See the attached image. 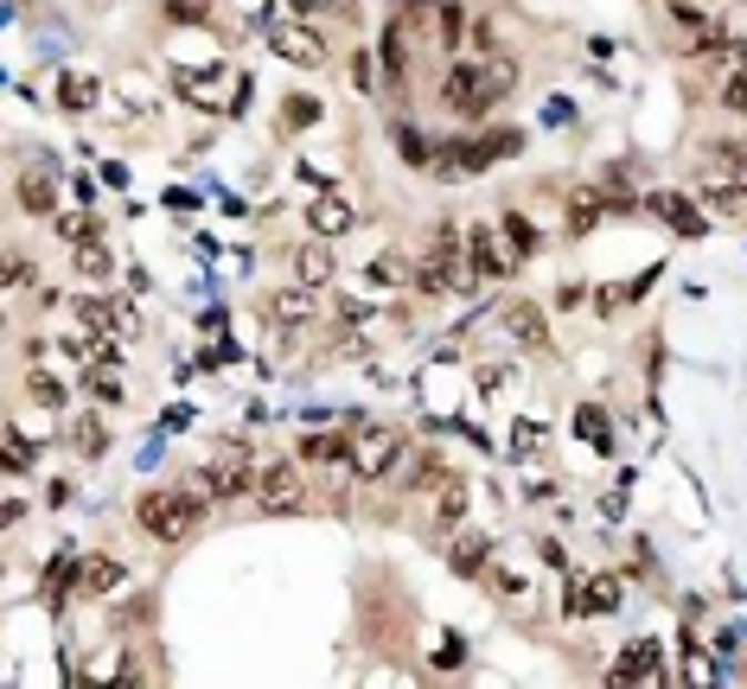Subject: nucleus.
Segmentation results:
<instances>
[{
	"instance_id": "f257e3e1",
	"label": "nucleus",
	"mask_w": 747,
	"mask_h": 689,
	"mask_svg": "<svg viewBox=\"0 0 747 689\" xmlns=\"http://www.w3.org/2000/svg\"><path fill=\"white\" fill-rule=\"evenodd\" d=\"M205 485H180V492H141L134 524L154 536V543H185V536L205 524Z\"/></svg>"
},
{
	"instance_id": "f03ea898",
	"label": "nucleus",
	"mask_w": 747,
	"mask_h": 689,
	"mask_svg": "<svg viewBox=\"0 0 747 689\" xmlns=\"http://www.w3.org/2000/svg\"><path fill=\"white\" fill-rule=\"evenodd\" d=\"M396 459H403V434L396 428H384V422L352 428V473L359 479H384V473H396Z\"/></svg>"
},
{
	"instance_id": "7ed1b4c3",
	"label": "nucleus",
	"mask_w": 747,
	"mask_h": 689,
	"mask_svg": "<svg viewBox=\"0 0 747 689\" xmlns=\"http://www.w3.org/2000/svg\"><path fill=\"white\" fill-rule=\"evenodd\" d=\"M256 505L269 510V517L301 510V466H294V459H275V466H262L256 473Z\"/></svg>"
},
{
	"instance_id": "20e7f679",
	"label": "nucleus",
	"mask_w": 747,
	"mask_h": 689,
	"mask_svg": "<svg viewBox=\"0 0 747 689\" xmlns=\"http://www.w3.org/2000/svg\"><path fill=\"white\" fill-rule=\"evenodd\" d=\"M466 262H473V275H480V281L512 275V255L498 250V230H492V224H473V230H466Z\"/></svg>"
},
{
	"instance_id": "39448f33",
	"label": "nucleus",
	"mask_w": 747,
	"mask_h": 689,
	"mask_svg": "<svg viewBox=\"0 0 747 689\" xmlns=\"http://www.w3.org/2000/svg\"><path fill=\"white\" fill-rule=\"evenodd\" d=\"M269 45L282 51V58H294L301 71H320V64H326V39L307 32V26H275V32H269Z\"/></svg>"
},
{
	"instance_id": "423d86ee",
	"label": "nucleus",
	"mask_w": 747,
	"mask_h": 689,
	"mask_svg": "<svg viewBox=\"0 0 747 689\" xmlns=\"http://www.w3.org/2000/svg\"><path fill=\"white\" fill-rule=\"evenodd\" d=\"M498 320H505V332H512L524 352H543V345H549V326H543V306L537 301H505Z\"/></svg>"
},
{
	"instance_id": "0eeeda50",
	"label": "nucleus",
	"mask_w": 747,
	"mask_h": 689,
	"mask_svg": "<svg viewBox=\"0 0 747 689\" xmlns=\"http://www.w3.org/2000/svg\"><path fill=\"white\" fill-rule=\"evenodd\" d=\"M192 485H205V498H243V492H256V473H250V466H231V459H218V466H205Z\"/></svg>"
},
{
	"instance_id": "6e6552de",
	"label": "nucleus",
	"mask_w": 747,
	"mask_h": 689,
	"mask_svg": "<svg viewBox=\"0 0 747 689\" xmlns=\"http://www.w3.org/2000/svg\"><path fill=\"white\" fill-rule=\"evenodd\" d=\"M600 217H607V185H575V192H568V230L588 236Z\"/></svg>"
},
{
	"instance_id": "1a4fd4ad",
	"label": "nucleus",
	"mask_w": 747,
	"mask_h": 689,
	"mask_svg": "<svg viewBox=\"0 0 747 689\" xmlns=\"http://www.w3.org/2000/svg\"><path fill=\"white\" fill-rule=\"evenodd\" d=\"M333 250H326V236H320V243H307V250H294V281H301V287H326V281H333Z\"/></svg>"
},
{
	"instance_id": "9d476101",
	"label": "nucleus",
	"mask_w": 747,
	"mask_h": 689,
	"mask_svg": "<svg viewBox=\"0 0 747 689\" xmlns=\"http://www.w3.org/2000/svg\"><path fill=\"white\" fill-rule=\"evenodd\" d=\"M269 320H275V326H307L313 320V301H307V287H301V281H294V287H282V294H269Z\"/></svg>"
},
{
	"instance_id": "9b49d317",
	"label": "nucleus",
	"mask_w": 747,
	"mask_h": 689,
	"mask_svg": "<svg viewBox=\"0 0 747 689\" xmlns=\"http://www.w3.org/2000/svg\"><path fill=\"white\" fill-rule=\"evenodd\" d=\"M122 575H129V568H122L115 556H90L78 568V587H83V594H115V587H122Z\"/></svg>"
},
{
	"instance_id": "f8f14e48",
	"label": "nucleus",
	"mask_w": 747,
	"mask_h": 689,
	"mask_svg": "<svg viewBox=\"0 0 747 689\" xmlns=\"http://www.w3.org/2000/svg\"><path fill=\"white\" fill-rule=\"evenodd\" d=\"M652 211H658V217L677 230V236H703V230H709V224H703V217L690 211V204L677 199V192H652Z\"/></svg>"
},
{
	"instance_id": "ddd939ff",
	"label": "nucleus",
	"mask_w": 747,
	"mask_h": 689,
	"mask_svg": "<svg viewBox=\"0 0 747 689\" xmlns=\"http://www.w3.org/2000/svg\"><path fill=\"white\" fill-rule=\"evenodd\" d=\"M307 224H313V236H345V230L359 224V217H352V204H339V199H320L307 211Z\"/></svg>"
},
{
	"instance_id": "4468645a",
	"label": "nucleus",
	"mask_w": 747,
	"mask_h": 689,
	"mask_svg": "<svg viewBox=\"0 0 747 689\" xmlns=\"http://www.w3.org/2000/svg\"><path fill=\"white\" fill-rule=\"evenodd\" d=\"M58 236L78 250V243H97L103 236V217H90V211H58Z\"/></svg>"
},
{
	"instance_id": "2eb2a0df",
	"label": "nucleus",
	"mask_w": 747,
	"mask_h": 689,
	"mask_svg": "<svg viewBox=\"0 0 747 689\" xmlns=\"http://www.w3.org/2000/svg\"><path fill=\"white\" fill-rule=\"evenodd\" d=\"M486 556H492V543L480 530H466L461 543H454V575H480V568H486Z\"/></svg>"
},
{
	"instance_id": "dca6fc26",
	"label": "nucleus",
	"mask_w": 747,
	"mask_h": 689,
	"mask_svg": "<svg viewBox=\"0 0 747 689\" xmlns=\"http://www.w3.org/2000/svg\"><path fill=\"white\" fill-rule=\"evenodd\" d=\"M20 199H27L32 217H52V204H58V185L52 173H27V185H20Z\"/></svg>"
},
{
	"instance_id": "f3484780",
	"label": "nucleus",
	"mask_w": 747,
	"mask_h": 689,
	"mask_svg": "<svg viewBox=\"0 0 747 689\" xmlns=\"http://www.w3.org/2000/svg\"><path fill=\"white\" fill-rule=\"evenodd\" d=\"M71 447H78L83 459H97V454H103V447H109V428H103V422H97V415H83L78 428H71Z\"/></svg>"
},
{
	"instance_id": "a211bd4d",
	"label": "nucleus",
	"mask_w": 747,
	"mask_h": 689,
	"mask_svg": "<svg viewBox=\"0 0 747 689\" xmlns=\"http://www.w3.org/2000/svg\"><path fill=\"white\" fill-rule=\"evenodd\" d=\"M0 459H7V473H32V447L20 428H0Z\"/></svg>"
},
{
	"instance_id": "6ab92c4d",
	"label": "nucleus",
	"mask_w": 747,
	"mask_h": 689,
	"mask_svg": "<svg viewBox=\"0 0 747 689\" xmlns=\"http://www.w3.org/2000/svg\"><path fill=\"white\" fill-rule=\"evenodd\" d=\"M320 115H326V109H320V97H287L282 102V128H313Z\"/></svg>"
},
{
	"instance_id": "aec40b11",
	"label": "nucleus",
	"mask_w": 747,
	"mask_h": 689,
	"mask_svg": "<svg viewBox=\"0 0 747 689\" xmlns=\"http://www.w3.org/2000/svg\"><path fill=\"white\" fill-rule=\"evenodd\" d=\"M109 268H115V262H109L103 243H78V275L83 281H109Z\"/></svg>"
},
{
	"instance_id": "412c9836",
	"label": "nucleus",
	"mask_w": 747,
	"mask_h": 689,
	"mask_svg": "<svg viewBox=\"0 0 747 689\" xmlns=\"http://www.w3.org/2000/svg\"><path fill=\"white\" fill-rule=\"evenodd\" d=\"M461 510H466V485L447 479V485H441V524L454 530V524H461Z\"/></svg>"
},
{
	"instance_id": "4be33fe9",
	"label": "nucleus",
	"mask_w": 747,
	"mask_h": 689,
	"mask_svg": "<svg viewBox=\"0 0 747 689\" xmlns=\"http://www.w3.org/2000/svg\"><path fill=\"white\" fill-rule=\"evenodd\" d=\"M166 20H173V26H199V20H211V0H166Z\"/></svg>"
},
{
	"instance_id": "5701e85b",
	"label": "nucleus",
	"mask_w": 747,
	"mask_h": 689,
	"mask_svg": "<svg viewBox=\"0 0 747 689\" xmlns=\"http://www.w3.org/2000/svg\"><path fill=\"white\" fill-rule=\"evenodd\" d=\"M582 607H588V612H614L619 607V581H607V575H600V581L588 587V600H582Z\"/></svg>"
},
{
	"instance_id": "b1692460",
	"label": "nucleus",
	"mask_w": 747,
	"mask_h": 689,
	"mask_svg": "<svg viewBox=\"0 0 747 689\" xmlns=\"http://www.w3.org/2000/svg\"><path fill=\"white\" fill-rule=\"evenodd\" d=\"M575 422H582V434H588L594 447H607V440H614V428H607V415H600V408H582V415H575Z\"/></svg>"
},
{
	"instance_id": "393cba45",
	"label": "nucleus",
	"mask_w": 747,
	"mask_h": 689,
	"mask_svg": "<svg viewBox=\"0 0 747 689\" xmlns=\"http://www.w3.org/2000/svg\"><path fill=\"white\" fill-rule=\"evenodd\" d=\"M505 236H512V250H517V255H531V250H537V230L524 224L517 211H505Z\"/></svg>"
},
{
	"instance_id": "a878e982",
	"label": "nucleus",
	"mask_w": 747,
	"mask_h": 689,
	"mask_svg": "<svg viewBox=\"0 0 747 689\" xmlns=\"http://www.w3.org/2000/svg\"><path fill=\"white\" fill-rule=\"evenodd\" d=\"M27 396H32V403H46V408H58V403H64V383H58V377H27Z\"/></svg>"
},
{
	"instance_id": "bb28decb",
	"label": "nucleus",
	"mask_w": 747,
	"mask_h": 689,
	"mask_svg": "<svg viewBox=\"0 0 747 689\" xmlns=\"http://www.w3.org/2000/svg\"><path fill=\"white\" fill-rule=\"evenodd\" d=\"M461 32H466V7H461V0H447V7H441V39L454 45Z\"/></svg>"
},
{
	"instance_id": "cd10ccee",
	"label": "nucleus",
	"mask_w": 747,
	"mask_h": 689,
	"mask_svg": "<svg viewBox=\"0 0 747 689\" xmlns=\"http://www.w3.org/2000/svg\"><path fill=\"white\" fill-rule=\"evenodd\" d=\"M64 102H71V109H90V102H97V83H90V77H64Z\"/></svg>"
},
{
	"instance_id": "c85d7f7f",
	"label": "nucleus",
	"mask_w": 747,
	"mask_h": 689,
	"mask_svg": "<svg viewBox=\"0 0 747 689\" xmlns=\"http://www.w3.org/2000/svg\"><path fill=\"white\" fill-rule=\"evenodd\" d=\"M83 389H90V396H103V403H122V383L109 377V371H90V377H83Z\"/></svg>"
},
{
	"instance_id": "c756f323",
	"label": "nucleus",
	"mask_w": 747,
	"mask_h": 689,
	"mask_svg": "<svg viewBox=\"0 0 747 689\" xmlns=\"http://www.w3.org/2000/svg\"><path fill=\"white\" fill-rule=\"evenodd\" d=\"M410 485H415V492H428V485H447V466H441V459H422V466L410 473Z\"/></svg>"
},
{
	"instance_id": "7c9ffc66",
	"label": "nucleus",
	"mask_w": 747,
	"mask_h": 689,
	"mask_svg": "<svg viewBox=\"0 0 747 689\" xmlns=\"http://www.w3.org/2000/svg\"><path fill=\"white\" fill-rule=\"evenodd\" d=\"M721 102H728V109H741V115H747V71L721 83Z\"/></svg>"
},
{
	"instance_id": "2f4dec72",
	"label": "nucleus",
	"mask_w": 747,
	"mask_h": 689,
	"mask_svg": "<svg viewBox=\"0 0 747 689\" xmlns=\"http://www.w3.org/2000/svg\"><path fill=\"white\" fill-rule=\"evenodd\" d=\"M670 20L684 26V32H703V26H709V20H703V13L690 7V0H677V7H670Z\"/></svg>"
},
{
	"instance_id": "473e14b6",
	"label": "nucleus",
	"mask_w": 747,
	"mask_h": 689,
	"mask_svg": "<svg viewBox=\"0 0 747 689\" xmlns=\"http://www.w3.org/2000/svg\"><path fill=\"white\" fill-rule=\"evenodd\" d=\"M384 58H390V71H403V26H390L384 32Z\"/></svg>"
},
{
	"instance_id": "72a5a7b5",
	"label": "nucleus",
	"mask_w": 747,
	"mask_h": 689,
	"mask_svg": "<svg viewBox=\"0 0 747 689\" xmlns=\"http://www.w3.org/2000/svg\"><path fill=\"white\" fill-rule=\"evenodd\" d=\"M377 281H403L410 275V262H396V255H377V268H371Z\"/></svg>"
},
{
	"instance_id": "f704fd0d",
	"label": "nucleus",
	"mask_w": 747,
	"mask_h": 689,
	"mask_svg": "<svg viewBox=\"0 0 747 689\" xmlns=\"http://www.w3.org/2000/svg\"><path fill=\"white\" fill-rule=\"evenodd\" d=\"M32 281V262H20V255H13V262H7V287H27Z\"/></svg>"
},
{
	"instance_id": "c9c22d12",
	"label": "nucleus",
	"mask_w": 747,
	"mask_h": 689,
	"mask_svg": "<svg viewBox=\"0 0 747 689\" xmlns=\"http://www.w3.org/2000/svg\"><path fill=\"white\" fill-rule=\"evenodd\" d=\"M537 440H543V428H537V422H524V428H517V440H512V447H517V454H531Z\"/></svg>"
},
{
	"instance_id": "e433bc0d",
	"label": "nucleus",
	"mask_w": 747,
	"mask_h": 689,
	"mask_svg": "<svg viewBox=\"0 0 747 689\" xmlns=\"http://www.w3.org/2000/svg\"><path fill=\"white\" fill-rule=\"evenodd\" d=\"M0 517H7V524H20V517H27V498H20V492H7V505H0Z\"/></svg>"
},
{
	"instance_id": "4c0bfd02",
	"label": "nucleus",
	"mask_w": 747,
	"mask_h": 689,
	"mask_svg": "<svg viewBox=\"0 0 747 689\" xmlns=\"http://www.w3.org/2000/svg\"><path fill=\"white\" fill-rule=\"evenodd\" d=\"M741 199H747V166H741Z\"/></svg>"
}]
</instances>
